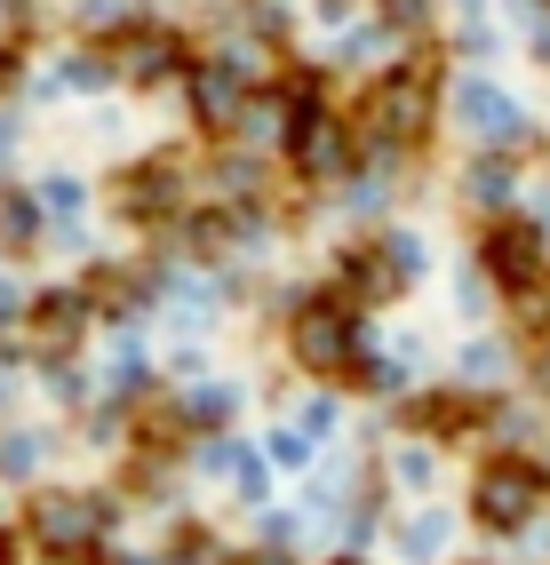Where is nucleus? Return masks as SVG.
Instances as JSON below:
<instances>
[{"mask_svg": "<svg viewBox=\"0 0 550 565\" xmlns=\"http://www.w3.org/2000/svg\"><path fill=\"white\" fill-rule=\"evenodd\" d=\"M351 343H359V327H351L343 311H304V327H296V351H304L311 366H343Z\"/></svg>", "mask_w": 550, "mask_h": 565, "instance_id": "f257e3e1", "label": "nucleus"}, {"mask_svg": "<svg viewBox=\"0 0 550 565\" xmlns=\"http://www.w3.org/2000/svg\"><path fill=\"white\" fill-rule=\"evenodd\" d=\"M527 502H535V470H510V462H503V470L479 478V518H487V525H519Z\"/></svg>", "mask_w": 550, "mask_h": 565, "instance_id": "f03ea898", "label": "nucleus"}, {"mask_svg": "<svg viewBox=\"0 0 550 565\" xmlns=\"http://www.w3.org/2000/svg\"><path fill=\"white\" fill-rule=\"evenodd\" d=\"M487 263H495V279L527 287V279L542 271V239H535V223H503V232L487 239Z\"/></svg>", "mask_w": 550, "mask_h": 565, "instance_id": "7ed1b4c3", "label": "nucleus"}, {"mask_svg": "<svg viewBox=\"0 0 550 565\" xmlns=\"http://www.w3.org/2000/svg\"><path fill=\"white\" fill-rule=\"evenodd\" d=\"M32 525H41V534H49L56 550H81V534L96 525V510H88V502H64V494H49L41 510H32Z\"/></svg>", "mask_w": 550, "mask_h": 565, "instance_id": "20e7f679", "label": "nucleus"}, {"mask_svg": "<svg viewBox=\"0 0 550 565\" xmlns=\"http://www.w3.org/2000/svg\"><path fill=\"white\" fill-rule=\"evenodd\" d=\"M455 111H463L470 128H495V136H510V128H519V111H510V104H503L487 81H463V88H455Z\"/></svg>", "mask_w": 550, "mask_h": 565, "instance_id": "39448f33", "label": "nucleus"}, {"mask_svg": "<svg viewBox=\"0 0 550 565\" xmlns=\"http://www.w3.org/2000/svg\"><path fill=\"white\" fill-rule=\"evenodd\" d=\"M168 200H176V168H168V160H152L144 175L120 183V207H128V215H160Z\"/></svg>", "mask_w": 550, "mask_h": 565, "instance_id": "423d86ee", "label": "nucleus"}, {"mask_svg": "<svg viewBox=\"0 0 550 565\" xmlns=\"http://www.w3.org/2000/svg\"><path fill=\"white\" fill-rule=\"evenodd\" d=\"M423 81H399V88H383V104H376V120H383V136H415L423 128Z\"/></svg>", "mask_w": 550, "mask_h": 565, "instance_id": "0eeeda50", "label": "nucleus"}, {"mask_svg": "<svg viewBox=\"0 0 550 565\" xmlns=\"http://www.w3.org/2000/svg\"><path fill=\"white\" fill-rule=\"evenodd\" d=\"M296 160H304L311 175H336V168H343V136L319 128V120H304V128H296Z\"/></svg>", "mask_w": 550, "mask_h": 565, "instance_id": "6e6552de", "label": "nucleus"}, {"mask_svg": "<svg viewBox=\"0 0 550 565\" xmlns=\"http://www.w3.org/2000/svg\"><path fill=\"white\" fill-rule=\"evenodd\" d=\"M192 104H200V120H232V72H200Z\"/></svg>", "mask_w": 550, "mask_h": 565, "instance_id": "1a4fd4ad", "label": "nucleus"}, {"mask_svg": "<svg viewBox=\"0 0 550 565\" xmlns=\"http://www.w3.org/2000/svg\"><path fill=\"white\" fill-rule=\"evenodd\" d=\"M128 64H136V81H160V72L176 64V41H168V32H144V41L128 49Z\"/></svg>", "mask_w": 550, "mask_h": 565, "instance_id": "9d476101", "label": "nucleus"}, {"mask_svg": "<svg viewBox=\"0 0 550 565\" xmlns=\"http://www.w3.org/2000/svg\"><path fill=\"white\" fill-rule=\"evenodd\" d=\"M423 423H431V430H463L470 414H463V398H431V406H423Z\"/></svg>", "mask_w": 550, "mask_h": 565, "instance_id": "9b49d317", "label": "nucleus"}, {"mask_svg": "<svg viewBox=\"0 0 550 565\" xmlns=\"http://www.w3.org/2000/svg\"><path fill=\"white\" fill-rule=\"evenodd\" d=\"M0 232H9V239H32V200H0Z\"/></svg>", "mask_w": 550, "mask_h": 565, "instance_id": "f8f14e48", "label": "nucleus"}, {"mask_svg": "<svg viewBox=\"0 0 550 565\" xmlns=\"http://www.w3.org/2000/svg\"><path fill=\"white\" fill-rule=\"evenodd\" d=\"M41 319L64 334V327H81V303H72V295H49V303H41Z\"/></svg>", "mask_w": 550, "mask_h": 565, "instance_id": "ddd939ff", "label": "nucleus"}, {"mask_svg": "<svg viewBox=\"0 0 550 565\" xmlns=\"http://www.w3.org/2000/svg\"><path fill=\"white\" fill-rule=\"evenodd\" d=\"M391 17L399 24H423V0H391Z\"/></svg>", "mask_w": 550, "mask_h": 565, "instance_id": "4468645a", "label": "nucleus"}, {"mask_svg": "<svg viewBox=\"0 0 550 565\" xmlns=\"http://www.w3.org/2000/svg\"><path fill=\"white\" fill-rule=\"evenodd\" d=\"M0 81H9V56H0Z\"/></svg>", "mask_w": 550, "mask_h": 565, "instance_id": "2eb2a0df", "label": "nucleus"}]
</instances>
